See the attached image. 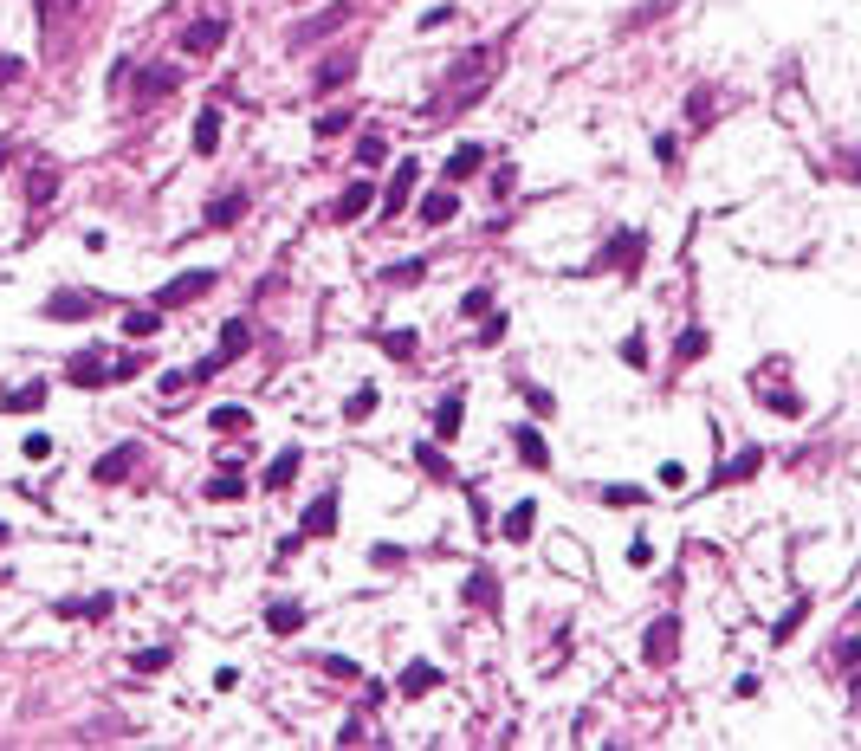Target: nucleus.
Masks as SVG:
<instances>
[{
  "label": "nucleus",
  "instance_id": "48",
  "mask_svg": "<svg viewBox=\"0 0 861 751\" xmlns=\"http://www.w3.org/2000/svg\"><path fill=\"white\" fill-rule=\"evenodd\" d=\"M26 78V59H13V52H0V85H20Z\"/></svg>",
  "mask_w": 861,
  "mask_h": 751
},
{
  "label": "nucleus",
  "instance_id": "25",
  "mask_svg": "<svg viewBox=\"0 0 861 751\" xmlns=\"http://www.w3.org/2000/svg\"><path fill=\"white\" fill-rule=\"evenodd\" d=\"M214 149H221V104H208L195 117V156H214Z\"/></svg>",
  "mask_w": 861,
  "mask_h": 751
},
{
  "label": "nucleus",
  "instance_id": "55",
  "mask_svg": "<svg viewBox=\"0 0 861 751\" xmlns=\"http://www.w3.org/2000/svg\"><path fill=\"white\" fill-rule=\"evenodd\" d=\"M7 162H13V143H7V136H0V169H7Z\"/></svg>",
  "mask_w": 861,
  "mask_h": 751
},
{
  "label": "nucleus",
  "instance_id": "27",
  "mask_svg": "<svg viewBox=\"0 0 861 751\" xmlns=\"http://www.w3.org/2000/svg\"><path fill=\"white\" fill-rule=\"evenodd\" d=\"M382 162H389V136H382V130H363V136H357V169H382Z\"/></svg>",
  "mask_w": 861,
  "mask_h": 751
},
{
  "label": "nucleus",
  "instance_id": "23",
  "mask_svg": "<svg viewBox=\"0 0 861 751\" xmlns=\"http://www.w3.org/2000/svg\"><path fill=\"white\" fill-rule=\"evenodd\" d=\"M208 499H214V505H234V499H246V480H240V467H234V460H227V467L208 480Z\"/></svg>",
  "mask_w": 861,
  "mask_h": 751
},
{
  "label": "nucleus",
  "instance_id": "37",
  "mask_svg": "<svg viewBox=\"0 0 861 751\" xmlns=\"http://www.w3.org/2000/svg\"><path fill=\"white\" fill-rule=\"evenodd\" d=\"M169 661H175V648H136V654H130V667H136V674H162Z\"/></svg>",
  "mask_w": 861,
  "mask_h": 751
},
{
  "label": "nucleus",
  "instance_id": "43",
  "mask_svg": "<svg viewBox=\"0 0 861 751\" xmlns=\"http://www.w3.org/2000/svg\"><path fill=\"white\" fill-rule=\"evenodd\" d=\"M350 124H357V117H350V111H324L318 124H311V136H344Z\"/></svg>",
  "mask_w": 861,
  "mask_h": 751
},
{
  "label": "nucleus",
  "instance_id": "21",
  "mask_svg": "<svg viewBox=\"0 0 861 751\" xmlns=\"http://www.w3.org/2000/svg\"><path fill=\"white\" fill-rule=\"evenodd\" d=\"M499 531H505V538H512V544H525V538H531V531H538V505H531V499H518V505H512V512H505V518H499Z\"/></svg>",
  "mask_w": 861,
  "mask_h": 751
},
{
  "label": "nucleus",
  "instance_id": "45",
  "mask_svg": "<svg viewBox=\"0 0 861 751\" xmlns=\"http://www.w3.org/2000/svg\"><path fill=\"white\" fill-rule=\"evenodd\" d=\"M764 408H777V415H803V402L790 389H771V395H764Z\"/></svg>",
  "mask_w": 861,
  "mask_h": 751
},
{
  "label": "nucleus",
  "instance_id": "56",
  "mask_svg": "<svg viewBox=\"0 0 861 751\" xmlns=\"http://www.w3.org/2000/svg\"><path fill=\"white\" fill-rule=\"evenodd\" d=\"M0 544H13V531H7V525H0Z\"/></svg>",
  "mask_w": 861,
  "mask_h": 751
},
{
  "label": "nucleus",
  "instance_id": "35",
  "mask_svg": "<svg viewBox=\"0 0 861 751\" xmlns=\"http://www.w3.org/2000/svg\"><path fill=\"white\" fill-rule=\"evenodd\" d=\"M376 344H382V350H389V357H395V363H408V357H415V350H421V337H415V331H382V337H376Z\"/></svg>",
  "mask_w": 861,
  "mask_h": 751
},
{
  "label": "nucleus",
  "instance_id": "8",
  "mask_svg": "<svg viewBox=\"0 0 861 751\" xmlns=\"http://www.w3.org/2000/svg\"><path fill=\"white\" fill-rule=\"evenodd\" d=\"M415 182H421V162H415V156H402V162H395V175H389V188L376 195V208H382V214H402V208H408V195H415Z\"/></svg>",
  "mask_w": 861,
  "mask_h": 751
},
{
  "label": "nucleus",
  "instance_id": "4",
  "mask_svg": "<svg viewBox=\"0 0 861 751\" xmlns=\"http://www.w3.org/2000/svg\"><path fill=\"white\" fill-rule=\"evenodd\" d=\"M175 85H182V72H175L169 59H156V65H143V72H136V91H130V104H136V111H149V104L175 98Z\"/></svg>",
  "mask_w": 861,
  "mask_h": 751
},
{
  "label": "nucleus",
  "instance_id": "49",
  "mask_svg": "<svg viewBox=\"0 0 861 751\" xmlns=\"http://www.w3.org/2000/svg\"><path fill=\"white\" fill-rule=\"evenodd\" d=\"M518 395H525V402L538 408V415H551V402H557V395H551V389H538V382H525V389H518Z\"/></svg>",
  "mask_w": 861,
  "mask_h": 751
},
{
  "label": "nucleus",
  "instance_id": "52",
  "mask_svg": "<svg viewBox=\"0 0 861 751\" xmlns=\"http://www.w3.org/2000/svg\"><path fill=\"white\" fill-rule=\"evenodd\" d=\"M382 700H389V687H382V680H363V713H369V706H382Z\"/></svg>",
  "mask_w": 861,
  "mask_h": 751
},
{
  "label": "nucleus",
  "instance_id": "1",
  "mask_svg": "<svg viewBox=\"0 0 861 751\" xmlns=\"http://www.w3.org/2000/svg\"><path fill=\"white\" fill-rule=\"evenodd\" d=\"M350 20H357V7H350V0H331V7H318L311 20H292V26H285V52L318 46V39H331L337 26H350Z\"/></svg>",
  "mask_w": 861,
  "mask_h": 751
},
{
  "label": "nucleus",
  "instance_id": "28",
  "mask_svg": "<svg viewBox=\"0 0 861 751\" xmlns=\"http://www.w3.org/2000/svg\"><path fill=\"white\" fill-rule=\"evenodd\" d=\"M467 603L473 609H499V577H492V570H473L467 577Z\"/></svg>",
  "mask_w": 861,
  "mask_h": 751
},
{
  "label": "nucleus",
  "instance_id": "3",
  "mask_svg": "<svg viewBox=\"0 0 861 751\" xmlns=\"http://www.w3.org/2000/svg\"><path fill=\"white\" fill-rule=\"evenodd\" d=\"M221 285V272L214 266H195V272H175L169 285H156V311H175V305H195L201 292H214Z\"/></svg>",
  "mask_w": 861,
  "mask_h": 751
},
{
  "label": "nucleus",
  "instance_id": "12",
  "mask_svg": "<svg viewBox=\"0 0 861 751\" xmlns=\"http://www.w3.org/2000/svg\"><path fill=\"white\" fill-rule=\"evenodd\" d=\"M350 78H357V52H331V59L311 72V91H344Z\"/></svg>",
  "mask_w": 861,
  "mask_h": 751
},
{
  "label": "nucleus",
  "instance_id": "11",
  "mask_svg": "<svg viewBox=\"0 0 861 751\" xmlns=\"http://www.w3.org/2000/svg\"><path fill=\"white\" fill-rule=\"evenodd\" d=\"M298 531H305V538H331V531H337V486H324V493L305 505Z\"/></svg>",
  "mask_w": 861,
  "mask_h": 751
},
{
  "label": "nucleus",
  "instance_id": "14",
  "mask_svg": "<svg viewBox=\"0 0 861 751\" xmlns=\"http://www.w3.org/2000/svg\"><path fill=\"white\" fill-rule=\"evenodd\" d=\"M246 208H253V195H246V188H227V195L208 201V227H234V221H246Z\"/></svg>",
  "mask_w": 861,
  "mask_h": 751
},
{
  "label": "nucleus",
  "instance_id": "34",
  "mask_svg": "<svg viewBox=\"0 0 861 751\" xmlns=\"http://www.w3.org/2000/svg\"><path fill=\"white\" fill-rule=\"evenodd\" d=\"M706 344H713V337H706L700 324H687V331H680V344H674V357H680V363H700V357H706Z\"/></svg>",
  "mask_w": 861,
  "mask_h": 751
},
{
  "label": "nucleus",
  "instance_id": "32",
  "mask_svg": "<svg viewBox=\"0 0 861 751\" xmlns=\"http://www.w3.org/2000/svg\"><path fill=\"white\" fill-rule=\"evenodd\" d=\"M208 428L214 434H246V428H253V415H246L240 402H227V408H214V415H208Z\"/></svg>",
  "mask_w": 861,
  "mask_h": 751
},
{
  "label": "nucleus",
  "instance_id": "2",
  "mask_svg": "<svg viewBox=\"0 0 861 751\" xmlns=\"http://www.w3.org/2000/svg\"><path fill=\"white\" fill-rule=\"evenodd\" d=\"M104 311V292H52V298H39V318L46 324H85V318H98Z\"/></svg>",
  "mask_w": 861,
  "mask_h": 751
},
{
  "label": "nucleus",
  "instance_id": "16",
  "mask_svg": "<svg viewBox=\"0 0 861 751\" xmlns=\"http://www.w3.org/2000/svg\"><path fill=\"white\" fill-rule=\"evenodd\" d=\"M46 395H52V382H20L13 395H0V408L7 415H33V408H46Z\"/></svg>",
  "mask_w": 861,
  "mask_h": 751
},
{
  "label": "nucleus",
  "instance_id": "44",
  "mask_svg": "<svg viewBox=\"0 0 861 751\" xmlns=\"http://www.w3.org/2000/svg\"><path fill=\"white\" fill-rule=\"evenodd\" d=\"M20 454H26V460H33V467H39V460H52V454H59V447H52V434H26V441H20Z\"/></svg>",
  "mask_w": 861,
  "mask_h": 751
},
{
  "label": "nucleus",
  "instance_id": "24",
  "mask_svg": "<svg viewBox=\"0 0 861 751\" xmlns=\"http://www.w3.org/2000/svg\"><path fill=\"white\" fill-rule=\"evenodd\" d=\"M117 609V596L104 590V596H72V603H59V616H85V622H104Z\"/></svg>",
  "mask_w": 861,
  "mask_h": 751
},
{
  "label": "nucleus",
  "instance_id": "42",
  "mask_svg": "<svg viewBox=\"0 0 861 751\" xmlns=\"http://www.w3.org/2000/svg\"><path fill=\"white\" fill-rule=\"evenodd\" d=\"M473 344H480V350L505 344V318H499V311H486V318H480V337H473Z\"/></svg>",
  "mask_w": 861,
  "mask_h": 751
},
{
  "label": "nucleus",
  "instance_id": "47",
  "mask_svg": "<svg viewBox=\"0 0 861 751\" xmlns=\"http://www.w3.org/2000/svg\"><path fill=\"white\" fill-rule=\"evenodd\" d=\"M667 7H674V0H648V7H635V13H628V26H648V20H661Z\"/></svg>",
  "mask_w": 861,
  "mask_h": 751
},
{
  "label": "nucleus",
  "instance_id": "39",
  "mask_svg": "<svg viewBox=\"0 0 861 751\" xmlns=\"http://www.w3.org/2000/svg\"><path fill=\"white\" fill-rule=\"evenodd\" d=\"M318 667H324L331 680H363V667L350 661V654H318Z\"/></svg>",
  "mask_w": 861,
  "mask_h": 751
},
{
  "label": "nucleus",
  "instance_id": "33",
  "mask_svg": "<svg viewBox=\"0 0 861 751\" xmlns=\"http://www.w3.org/2000/svg\"><path fill=\"white\" fill-rule=\"evenodd\" d=\"M382 279L389 285H421L428 279V259H395V266H382Z\"/></svg>",
  "mask_w": 861,
  "mask_h": 751
},
{
  "label": "nucleus",
  "instance_id": "6",
  "mask_svg": "<svg viewBox=\"0 0 861 751\" xmlns=\"http://www.w3.org/2000/svg\"><path fill=\"white\" fill-rule=\"evenodd\" d=\"M65 382H78V389H104V382H117V363L104 357V350H78V357L65 363Z\"/></svg>",
  "mask_w": 861,
  "mask_h": 751
},
{
  "label": "nucleus",
  "instance_id": "5",
  "mask_svg": "<svg viewBox=\"0 0 861 751\" xmlns=\"http://www.w3.org/2000/svg\"><path fill=\"white\" fill-rule=\"evenodd\" d=\"M221 46H227V13H195L182 26V52H195V59H214Z\"/></svg>",
  "mask_w": 861,
  "mask_h": 751
},
{
  "label": "nucleus",
  "instance_id": "19",
  "mask_svg": "<svg viewBox=\"0 0 861 751\" xmlns=\"http://www.w3.org/2000/svg\"><path fill=\"white\" fill-rule=\"evenodd\" d=\"M454 214H460V195H454V188H434V195H421V221H428V227H447Z\"/></svg>",
  "mask_w": 861,
  "mask_h": 751
},
{
  "label": "nucleus",
  "instance_id": "9",
  "mask_svg": "<svg viewBox=\"0 0 861 751\" xmlns=\"http://www.w3.org/2000/svg\"><path fill=\"white\" fill-rule=\"evenodd\" d=\"M641 253H648V247H641V234H635V227H615V234H609V247L603 253H596V266H622V272H635L641 266Z\"/></svg>",
  "mask_w": 861,
  "mask_h": 751
},
{
  "label": "nucleus",
  "instance_id": "54",
  "mask_svg": "<svg viewBox=\"0 0 861 751\" xmlns=\"http://www.w3.org/2000/svg\"><path fill=\"white\" fill-rule=\"evenodd\" d=\"M842 162H849V175L861 182V149H842Z\"/></svg>",
  "mask_w": 861,
  "mask_h": 751
},
{
  "label": "nucleus",
  "instance_id": "18",
  "mask_svg": "<svg viewBox=\"0 0 861 751\" xmlns=\"http://www.w3.org/2000/svg\"><path fill=\"white\" fill-rule=\"evenodd\" d=\"M480 169H486V149L480 143H460L454 156H447V182H473Z\"/></svg>",
  "mask_w": 861,
  "mask_h": 751
},
{
  "label": "nucleus",
  "instance_id": "20",
  "mask_svg": "<svg viewBox=\"0 0 861 751\" xmlns=\"http://www.w3.org/2000/svg\"><path fill=\"white\" fill-rule=\"evenodd\" d=\"M395 687H402L408 700H415V693H434V687H441V667H434V661H408V667H402V680H395Z\"/></svg>",
  "mask_w": 861,
  "mask_h": 751
},
{
  "label": "nucleus",
  "instance_id": "30",
  "mask_svg": "<svg viewBox=\"0 0 861 751\" xmlns=\"http://www.w3.org/2000/svg\"><path fill=\"white\" fill-rule=\"evenodd\" d=\"M162 331V311L149 305V311H123V337H130V344H143V337H156Z\"/></svg>",
  "mask_w": 861,
  "mask_h": 751
},
{
  "label": "nucleus",
  "instance_id": "13",
  "mask_svg": "<svg viewBox=\"0 0 861 751\" xmlns=\"http://www.w3.org/2000/svg\"><path fill=\"white\" fill-rule=\"evenodd\" d=\"M460 421H467V389H447L441 402H434V434H441V441H454Z\"/></svg>",
  "mask_w": 861,
  "mask_h": 751
},
{
  "label": "nucleus",
  "instance_id": "51",
  "mask_svg": "<svg viewBox=\"0 0 861 751\" xmlns=\"http://www.w3.org/2000/svg\"><path fill=\"white\" fill-rule=\"evenodd\" d=\"M628 564L648 570V564H654V544H648V538H635V544H628Z\"/></svg>",
  "mask_w": 861,
  "mask_h": 751
},
{
  "label": "nucleus",
  "instance_id": "53",
  "mask_svg": "<svg viewBox=\"0 0 861 751\" xmlns=\"http://www.w3.org/2000/svg\"><path fill=\"white\" fill-rule=\"evenodd\" d=\"M836 661H842V667H861V635H855V641H842V648H836Z\"/></svg>",
  "mask_w": 861,
  "mask_h": 751
},
{
  "label": "nucleus",
  "instance_id": "46",
  "mask_svg": "<svg viewBox=\"0 0 861 751\" xmlns=\"http://www.w3.org/2000/svg\"><path fill=\"white\" fill-rule=\"evenodd\" d=\"M622 363H635V370L648 363V337H641V331H628V344H622Z\"/></svg>",
  "mask_w": 861,
  "mask_h": 751
},
{
  "label": "nucleus",
  "instance_id": "17",
  "mask_svg": "<svg viewBox=\"0 0 861 751\" xmlns=\"http://www.w3.org/2000/svg\"><path fill=\"white\" fill-rule=\"evenodd\" d=\"M305 622H311L305 603H266V628H272V635H298Z\"/></svg>",
  "mask_w": 861,
  "mask_h": 751
},
{
  "label": "nucleus",
  "instance_id": "31",
  "mask_svg": "<svg viewBox=\"0 0 861 751\" xmlns=\"http://www.w3.org/2000/svg\"><path fill=\"white\" fill-rule=\"evenodd\" d=\"M758 447H745V454H738V460H719V473H713V486H726V480H751V473H758Z\"/></svg>",
  "mask_w": 861,
  "mask_h": 751
},
{
  "label": "nucleus",
  "instance_id": "15",
  "mask_svg": "<svg viewBox=\"0 0 861 751\" xmlns=\"http://www.w3.org/2000/svg\"><path fill=\"white\" fill-rule=\"evenodd\" d=\"M363 208H376V188H369V175H363L357 188H344V195L331 201V221H357Z\"/></svg>",
  "mask_w": 861,
  "mask_h": 751
},
{
  "label": "nucleus",
  "instance_id": "36",
  "mask_svg": "<svg viewBox=\"0 0 861 751\" xmlns=\"http://www.w3.org/2000/svg\"><path fill=\"white\" fill-rule=\"evenodd\" d=\"M596 499L622 512V505H648V486H596Z\"/></svg>",
  "mask_w": 861,
  "mask_h": 751
},
{
  "label": "nucleus",
  "instance_id": "50",
  "mask_svg": "<svg viewBox=\"0 0 861 751\" xmlns=\"http://www.w3.org/2000/svg\"><path fill=\"white\" fill-rule=\"evenodd\" d=\"M803 616H810V603H790V616H784V622H777V628H771V635H777V641H784V635H797V622H803Z\"/></svg>",
  "mask_w": 861,
  "mask_h": 751
},
{
  "label": "nucleus",
  "instance_id": "7",
  "mask_svg": "<svg viewBox=\"0 0 861 751\" xmlns=\"http://www.w3.org/2000/svg\"><path fill=\"white\" fill-rule=\"evenodd\" d=\"M680 648V616H654L648 635H641V654H648V667H667Z\"/></svg>",
  "mask_w": 861,
  "mask_h": 751
},
{
  "label": "nucleus",
  "instance_id": "38",
  "mask_svg": "<svg viewBox=\"0 0 861 751\" xmlns=\"http://www.w3.org/2000/svg\"><path fill=\"white\" fill-rule=\"evenodd\" d=\"M415 460H421V473H428V480H454V467H447L441 447H415Z\"/></svg>",
  "mask_w": 861,
  "mask_h": 751
},
{
  "label": "nucleus",
  "instance_id": "41",
  "mask_svg": "<svg viewBox=\"0 0 861 751\" xmlns=\"http://www.w3.org/2000/svg\"><path fill=\"white\" fill-rule=\"evenodd\" d=\"M492 311V285H473L467 298H460V318H486Z\"/></svg>",
  "mask_w": 861,
  "mask_h": 751
},
{
  "label": "nucleus",
  "instance_id": "10",
  "mask_svg": "<svg viewBox=\"0 0 861 751\" xmlns=\"http://www.w3.org/2000/svg\"><path fill=\"white\" fill-rule=\"evenodd\" d=\"M136 460H143V447L123 441V447H111L104 460H91V480H98V486H117V480H130V473H136Z\"/></svg>",
  "mask_w": 861,
  "mask_h": 751
},
{
  "label": "nucleus",
  "instance_id": "26",
  "mask_svg": "<svg viewBox=\"0 0 861 751\" xmlns=\"http://www.w3.org/2000/svg\"><path fill=\"white\" fill-rule=\"evenodd\" d=\"M292 473H298V447H279V460L266 467V480H259V486H266V493H285V486H292Z\"/></svg>",
  "mask_w": 861,
  "mask_h": 751
},
{
  "label": "nucleus",
  "instance_id": "29",
  "mask_svg": "<svg viewBox=\"0 0 861 751\" xmlns=\"http://www.w3.org/2000/svg\"><path fill=\"white\" fill-rule=\"evenodd\" d=\"M52 195H59V169H33L26 175V208H46Z\"/></svg>",
  "mask_w": 861,
  "mask_h": 751
},
{
  "label": "nucleus",
  "instance_id": "40",
  "mask_svg": "<svg viewBox=\"0 0 861 751\" xmlns=\"http://www.w3.org/2000/svg\"><path fill=\"white\" fill-rule=\"evenodd\" d=\"M376 402H382V395H376V389L363 382V389H357V395L344 402V415H350V421H369V415H376Z\"/></svg>",
  "mask_w": 861,
  "mask_h": 751
},
{
  "label": "nucleus",
  "instance_id": "22",
  "mask_svg": "<svg viewBox=\"0 0 861 751\" xmlns=\"http://www.w3.org/2000/svg\"><path fill=\"white\" fill-rule=\"evenodd\" d=\"M512 447H518V460H525V467H551V447H544V434L538 428H512Z\"/></svg>",
  "mask_w": 861,
  "mask_h": 751
}]
</instances>
